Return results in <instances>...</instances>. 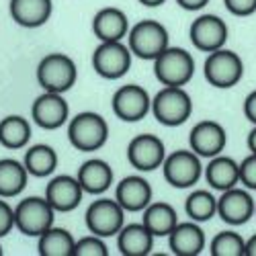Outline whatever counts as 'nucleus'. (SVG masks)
<instances>
[{
	"label": "nucleus",
	"instance_id": "obj_1",
	"mask_svg": "<svg viewBox=\"0 0 256 256\" xmlns=\"http://www.w3.org/2000/svg\"><path fill=\"white\" fill-rule=\"evenodd\" d=\"M78 78V68L66 54H48L37 64V82L44 92H68Z\"/></svg>",
	"mask_w": 256,
	"mask_h": 256
},
{
	"label": "nucleus",
	"instance_id": "obj_2",
	"mask_svg": "<svg viewBox=\"0 0 256 256\" xmlns=\"http://www.w3.org/2000/svg\"><path fill=\"white\" fill-rule=\"evenodd\" d=\"M68 140L78 152H96L109 140V125L94 111L78 113L68 123Z\"/></svg>",
	"mask_w": 256,
	"mask_h": 256
},
{
	"label": "nucleus",
	"instance_id": "obj_3",
	"mask_svg": "<svg viewBox=\"0 0 256 256\" xmlns=\"http://www.w3.org/2000/svg\"><path fill=\"white\" fill-rule=\"evenodd\" d=\"M168 29L154 18L140 20L127 33V48L140 60H156L168 48Z\"/></svg>",
	"mask_w": 256,
	"mask_h": 256
},
{
	"label": "nucleus",
	"instance_id": "obj_4",
	"mask_svg": "<svg viewBox=\"0 0 256 256\" xmlns=\"http://www.w3.org/2000/svg\"><path fill=\"white\" fill-rule=\"evenodd\" d=\"M154 74L164 86H186L195 76V60L186 50L168 46L154 60Z\"/></svg>",
	"mask_w": 256,
	"mask_h": 256
},
{
	"label": "nucleus",
	"instance_id": "obj_5",
	"mask_svg": "<svg viewBox=\"0 0 256 256\" xmlns=\"http://www.w3.org/2000/svg\"><path fill=\"white\" fill-rule=\"evenodd\" d=\"M158 123L166 127H178L186 123L193 113V100L182 86H164L152 98V109Z\"/></svg>",
	"mask_w": 256,
	"mask_h": 256
},
{
	"label": "nucleus",
	"instance_id": "obj_6",
	"mask_svg": "<svg viewBox=\"0 0 256 256\" xmlns=\"http://www.w3.org/2000/svg\"><path fill=\"white\" fill-rule=\"evenodd\" d=\"M56 211L46 197H27L14 207V228L29 238H39L54 226Z\"/></svg>",
	"mask_w": 256,
	"mask_h": 256
},
{
	"label": "nucleus",
	"instance_id": "obj_7",
	"mask_svg": "<svg viewBox=\"0 0 256 256\" xmlns=\"http://www.w3.org/2000/svg\"><path fill=\"white\" fill-rule=\"evenodd\" d=\"M205 80L216 88H232L244 76V62L232 50H218L211 52L203 64Z\"/></svg>",
	"mask_w": 256,
	"mask_h": 256
},
{
	"label": "nucleus",
	"instance_id": "obj_8",
	"mask_svg": "<svg viewBox=\"0 0 256 256\" xmlns=\"http://www.w3.org/2000/svg\"><path fill=\"white\" fill-rule=\"evenodd\" d=\"M160 168L164 172V180L174 188L195 186L203 172L201 160L193 150H176L172 154H166Z\"/></svg>",
	"mask_w": 256,
	"mask_h": 256
},
{
	"label": "nucleus",
	"instance_id": "obj_9",
	"mask_svg": "<svg viewBox=\"0 0 256 256\" xmlns=\"http://www.w3.org/2000/svg\"><path fill=\"white\" fill-rule=\"evenodd\" d=\"M132 52L121 41H100L92 54V68L104 80L123 78L132 68Z\"/></svg>",
	"mask_w": 256,
	"mask_h": 256
},
{
	"label": "nucleus",
	"instance_id": "obj_10",
	"mask_svg": "<svg viewBox=\"0 0 256 256\" xmlns=\"http://www.w3.org/2000/svg\"><path fill=\"white\" fill-rule=\"evenodd\" d=\"M84 222L90 234L100 238L117 236V232L125 224V211L115 199H98L92 201L84 213Z\"/></svg>",
	"mask_w": 256,
	"mask_h": 256
},
{
	"label": "nucleus",
	"instance_id": "obj_11",
	"mask_svg": "<svg viewBox=\"0 0 256 256\" xmlns=\"http://www.w3.org/2000/svg\"><path fill=\"white\" fill-rule=\"evenodd\" d=\"M152 109V96L140 84H125L113 94V113L125 123L142 121Z\"/></svg>",
	"mask_w": 256,
	"mask_h": 256
},
{
	"label": "nucleus",
	"instance_id": "obj_12",
	"mask_svg": "<svg viewBox=\"0 0 256 256\" xmlns=\"http://www.w3.org/2000/svg\"><path fill=\"white\" fill-rule=\"evenodd\" d=\"M166 158V146L158 136L142 134L127 146V160L140 172H152L160 168Z\"/></svg>",
	"mask_w": 256,
	"mask_h": 256
},
{
	"label": "nucleus",
	"instance_id": "obj_13",
	"mask_svg": "<svg viewBox=\"0 0 256 256\" xmlns=\"http://www.w3.org/2000/svg\"><path fill=\"white\" fill-rule=\"evenodd\" d=\"M190 44H193L199 52L211 54L218 52L226 46L228 41V25L216 14H201L197 16L188 29Z\"/></svg>",
	"mask_w": 256,
	"mask_h": 256
},
{
	"label": "nucleus",
	"instance_id": "obj_14",
	"mask_svg": "<svg viewBox=\"0 0 256 256\" xmlns=\"http://www.w3.org/2000/svg\"><path fill=\"white\" fill-rule=\"evenodd\" d=\"M31 117L33 123L41 130H60V127L66 125V121L70 119V106L62 94L58 92H44L35 98V102L31 104Z\"/></svg>",
	"mask_w": 256,
	"mask_h": 256
},
{
	"label": "nucleus",
	"instance_id": "obj_15",
	"mask_svg": "<svg viewBox=\"0 0 256 256\" xmlns=\"http://www.w3.org/2000/svg\"><path fill=\"white\" fill-rule=\"evenodd\" d=\"M190 150H193L199 158H213L226 150L228 144V134L218 121H199L188 136Z\"/></svg>",
	"mask_w": 256,
	"mask_h": 256
},
{
	"label": "nucleus",
	"instance_id": "obj_16",
	"mask_svg": "<svg viewBox=\"0 0 256 256\" xmlns=\"http://www.w3.org/2000/svg\"><path fill=\"white\" fill-rule=\"evenodd\" d=\"M254 205L256 203L246 188L232 186L222 190V197L218 199V216L230 226H244L254 216Z\"/></svg>",
	"mask_w": 256,
	"mask_h": 256
},
{
	"label": "nucleus",
	"instance_id": "obj_17",
	"mask_svg": "<svg viewBox=\"0 0 256 256\" xmlns=\"http://www.w3.org/2000/svg\"><path fill=\"white\" fill-rule=\"evenodd\" d=\"M82 186L76 176L62 174L50 180L46 186V199L54 207V211L60 213H70L82 203Z\"/></svg>",
	"mask_w": 256,
	"mask_h": 256
},
{
	"label": "nucleus",
	"instance_id": "obj_18",
	"mask_svg": "<svg viewBox=\"0 0 256 256\" xmlns=\"http://www.w3.org/2000/svg\"><path fill=\"white\" fill-rule=\"evenodd\" d=\"M115 201L123 207V211H144L152 203V186L144 176H125L115 186Z\"/></svg>",
	"mask_w": 256,
	"mask_h": 256
},
{
	"label": "nucleus",
	"instance_id": "obj_19",
	"mask_svg": "<svg viewBox=\"0 0 256 256\" xmlns=\"http://www.w3.org/2000/svg\"><path fill=\"white\" fill-rule=\"evenodd\" d=\"M166 238L174 256H199L205 248V232L193 220L178 222Z\"/></svg>",
	"mask_w": 256,
	"mask_h": 256
},
{
	"label": "nucleus",
	"instance_id": "obj_20",
	"mask_svg": "<svg viewBox=\"0 0 256 256\" xmlns=\"http://www.w3.org/2000/svg\"><path fill=\"white\" fill-rule=\"evenodd\" d=\"M8 10L16 25L25 29H37L50 20L54 4L52 0H10Z\"/></svg>",
	"mask_w": 256,
	"mask_h": 256
},
{
	"label": "nucleus",
	"instance_id": "obj_21",
	"mask_svg": "<svg viewBox=\"0 0 256 256\" xmlns=\"http://www.w3.org/2000/svg\"><path fill=\"white\" fill-rule=\"evenodd\" d=\"M76 178L84 193L102 195L113 184V168L109 166V162H104L100 158H90L78 168Z\"/></svg>",
	"mask_w": 256,
	"mask_h": 256
},
{
	"label": "nucleus",
	"instance_id": "obj_22",
	"mask_svg": "<svg viewBox=\"0 0 256 256\" xmlns=\"http://www.w3.org/2000/svg\"><path fill=\"white\" fill-rule=\"evenodd\" d=\"M92 33L100 41H121L130 33V18L121 8H100L92 18Z\"/></svg>",
	"mask_w": 256,
	"mask_h": 256
},
{
	"label": "nucleus",
	"instance_id": "obj_23",
	"mask_svg": "<svg viewBox=\"0 0 256 256\" xmlns=\"http://www.w3.org/2000/svg\"><path fill=\"white\" fill-rule=\"evenodd\" d=\"M154 248V234L144 224L123 226L117 232V250L123 256H148Z\"/></svg>",
	"mask_w": 256,
	"mask_h": 256
},
{
	"label": "nucleus",
	"instance_id": "obj_24",
	"mask_svg": "<svg viewBox=\"0 0 256 256\" xmlns=\"http://www.w3.org/2000/svg\"><path fill=\"white\" fill-rule=\"evenodd\" d=\"M205 178L211 188L228 190L240 182V164L230 156L218 154L209 158V164L205 168Z\"/></svg>",
	"mask_w": 256,
	"mask_h": 256
},
{
	"label": "nucleus",
	"instance_id": "obj_25",
	"mask_svg": "<svg viewBox=\"0 0 256 256\" xmlns=\"http://www.w3.org/2000/svg\"><path fill=\"white\" fill-rule=\"evenodd\" d=\"M142 213H144L142 224L154 234V238H164V236H168V234L174 230V226L178 224V213H176V209L170 205V203H164V201L150 203Z\"/></svg>",
	"mask_w": 256,
	"mask_h": 256
},
{
	"label": "nucleus",
	"instance_id": "obj_26",
	"mask_svg": "<svg viewBox=\"0 0 256 256\" xmlns=\"http://www.w3.org/2000/svg\"><path fill=\"white\" fill-rule=\"evenodd\" d=\"M29 172L23 162L14 158H2L0 160V197L12 199L20 195L27 186Z\"/></svg>",
	"mask_w": 256,
	"mask_h": 256
},
{
	"label": "nucleus",
	"instance_id": "obj_27",
	"mask_svg": "<svg viewBox=\"0 0 256 256\" xmlns=\"http://www.w3.org/2000/svg\"><path fill=\"white\" fill-rule=\"evenodd\" d=\"M31 140V123L20 115L0 119V146L6 150H23Z\"/></svg>",
	"mask_w": 256,
	"mask_h": 256
},
{
	"label": "nucleus",
	"instance_id": "obj_28",
	"mask_svg": "<svg viewBox=\"0 0 256 256\" xmlns=\"http://www.w3.org/2000/svg\"><path fill=\"white\" fill-rule=\"evenodd\" d=\"M23 164L27 172L35 178H46L58 168V154L48 144H35L25 152Z\"/></svg>",
	"mask_w": 256,
	"mask_h": 256
},
{
	"label": "nucleus",
	"instance_id": "obj_29",
	"mask_svg": "<svg viewBox=\"0 0 256 256\" xmlns=\"http://www.w3.org/2000/svg\"><path fill=\"white\" fill-rule=\"evenodd\" d=\"M37 250L41 256H72L74 252V238L68 230L52 226L37 238Z\"/></svg>",
	"mask_w": 256,
	"mask_h": 256
},
{
	"label": "nucleus",
	"instance_id": "obj_30",
	"mask_svg": "<svg viewBox=\"0 0 256 256\" xmlns=\"http://www.w3.org/2000/svg\"><path fill=\"white\" fill-rule=\"evenodd\" d=\"M184 211L197 224L207 222L213 216H218V199L209 190H193L184 201Z\"/></svg>",
	"mask_w": 256,
	"mask_h": 256
},
{
	"label": "nucleus",
	"instance_id": "obj_31",
	"mask_svg": "<svg viewBox=\"0 0 256 256\" xmlns=\"http://www.w3.org/2000/svg\"><path fill=\"white\" fill-rule=\"evenodd\" d=\"M209 250L211 256H246V240L236 232H220Z\"/></svg>",
	"mask_w": 256,
	"mask_h": 256
},
{
	"label": "nucleus",
	"instance_id": "obj_32",
	"mask_svg": "<svg viewBox=\"0 0 256 256\" xmlns=\"http://www.w3.org/2000/svg\"><path fill=\"white\" fill-rule=\"evenodd\" d=\"M109 250H106V244L102 242L100 236H84L80 240L74 242V252L72 256H106Z\"/></svg>",
	"mask_w": 256,
	"mask_h": 256
},
{
	"label": "nucleus",
	"instance_id": "obj_33",
	"mask_svg": "<svg viewBox=\"0 0 256 256\" xmlns=\"http://www.w3.org/2000/svg\"><path fill=\"white\" fill-rule=\"evenodd\" d=\"M240 182L246 188L256 190V154H250L240 162Z\"/></svg>",
	"mask_w": 256,
	"mask_h": 256
},
{
	"label": "nucleus",
	"instance_id": "obj_34",
	"mask_svg": "<svg viewBox=\"0 0 256 256\" xmlns=\"http://www.w3.org/2000/svg\"><path fill=\"white\" fill-rule=\"evenodd\" d=\"M224 4L234 16H250L256 12V0H224Z\"/></svg>",
	"mask_w": 256,
	"mask_h": 256
},
{
	"label": "nucleus",
	"instance_id": "obj_35",
	"mask_svg": "<svg viewBox=\"0 0 256 256\" xmlns=\"http://www.w3.org/2000/svg\"><path fill=\"white\" fill-rule=\"evenodd\" d=\"M14 228V209L0 197V238L8 236Z\"/></svg>",
	"mask_w": 256,
	"mask_h": 256
},
{
	"label": "nucleus",
	"instance_id": "obj_36",
	"mask_svg": "<svg viewBox=\"0 0 256 256\" xmlns=\"http://www.w3.org/2000/svg\"><path fill=\"white\" fill-rule=\"evenodd\" d=\"M242 111H244L246 119H248L250 123H254V125H256V90H252V92L244 98V106H242Z\"/></svg>",
	"mask_w": 256,
	"mask_h": 256
},
{
	"label": "nucleus",
	"instance_id": "obj_37",
	"mask_svg": "<svg viewBox=\"0 0 256 256\" xmlns=\"http://www.w3.org/2000/svg\"><path fill=\"white\" fill-rule=\"evenodd\" d=\"M178 6L184 8V10H190V12H195V10H201L209 4V0H176Z\"/></svg>",
	"mask_w": 256,
	"mask_h": 256
},
{
	"label": "nucleus",
	"instance_id": "obj_38",
	"mask_svg": "<svg viewBox=\"0 0 256 256\" xmlns=\"http://www.w3.org/2000/svg\"><path fill=\"white\" fill-rule=\"evenodd\" d=\"M248 150H250V154H256V125L252 127V132L248 134Z\"/></svg>",
	"mask_w": 256,
	"mask_h": 256
},
{
	"label": "nucleus",
	"instance_id": "obj_39",
	"mask_svg": "<svg viewBox=\"0 0 256 256\" xmlns=\"http://www.w3.org/2000/svg\"><path fill=\"white\" fill-rule=\"evenodd\" d=\"M246 256H256V234L246 242Z\"/></svg>",
	"mask_w": 256,
	"mask_h": 256
},
{
	"label": "nucleus",
	"instance_id": "obj_40",
	"mask_svg": "<svg viewBox=\"0 0 256 256\" xmlns=\"http://www.w3.org/2000/svg\"><path fill=\"white\" fill-rule=\"evenodd\" d=\"M140 4H144V6H150V8H154V6H160V4H164L166 0H138Z\"/></svg>",
	"mask_w": 256,
	"mask_h": 256
},
{
	"label": "nucleus",
	"instance_id": "obj_41",
	"mask_svg": "<svg viewBox=\"0 0 256 256\" xmlns=\"http://www.w3.org/2000/svg\"><path fill=\"white\" fill-rule=\"evenodd\" d=\"M0 256H2V246H0Z\"/></svg>",
	"mask_w": 256,
	"mask_h": 256
},
{
	"label": "nucleus",
	"instance_id": "obj_42",
	"mask_svg": "<svg viewBox=\"0 0 256 256\" xmlns=\"http://www.w3.org/2000/svg\"><path fill=\"white\" fill-rule=\"evenodd\" d=\"M254 213H256V205H254Z\"/></svg>",
	"mask_w": 256,
	"mask_h": 256
}]
</instances>
